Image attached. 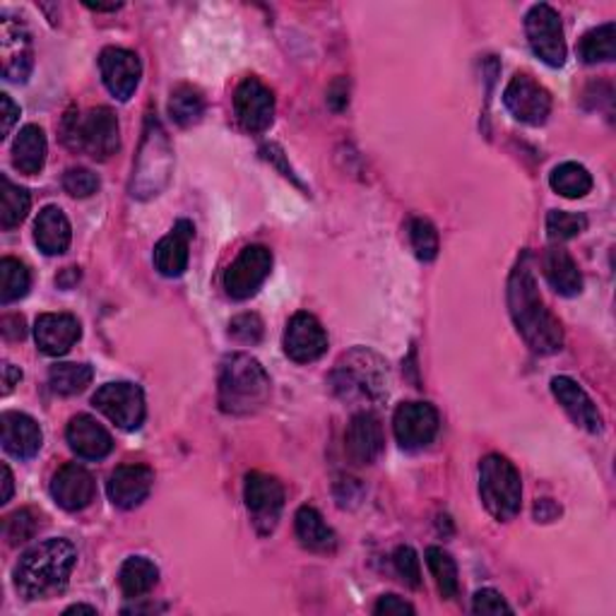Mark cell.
<instances>
[{
    "mask_svg": "<svg viewBox=\"0 0 616 616\" xmlns=\"http://www.w3.org/2000/svg\"><path fill=\"white\" fill-rule=\"evenodd\" d=\"M47 152H49L47 135H44L39 125L29 123L17 133V138L13 143V167L20 171V174L27 176L39 174L44 164H47Z\"/></svg>",
    "mask_w": 616,
    "mask_h": 616,
    "instance_id": "cell-29",
    "label": "cell"
},
{
    "mask_svg": "<svg viewBox=\"0 0 616 616\" xmlns=\"http://www.w3.org/2000/svg\"><path fill=\"white\" fill-rule=\"evenodd\" d=\"M155 486V472L147 465H121L109 475L107 494L111 504L123 510L138 508L150 496Z\"/></svg>",
    "mask_w": 616,
    "mask_h": 616,
    "instance_id": "cell-18",
    "label": "cell"
},
{
    "mask_svg": "<svg viewBox=\"0 0 616 616\" xmlns=\"http://www.w3.org/2000/svg\"><path fill=\"white\" fill-rule=\"evenodd\" d=\"M409 244L421 262H431L439 256V232L424 217H415L409 222Z\"/></svg>",
    "mask_w": 616,
    "mask_h": 616,
    "instance_id": "cell-40",
    "label": "cell"
},
{
    "mask_svg": "<svg viewBox=\"0 0 616 616\" xmlns=\"http://www.w3.org/2000/svg\"><path fill=\"white\" fill-rule=\"evenodd\" d=\"M99 71L109 93L119 101H128L140 85L143 63L138 59V53H133L128 49L109 47L99 56Z\"/></svg>",
    "mask_w": 616,
    "mask_h": 616,
    "instance_id": "cell-16",
    "label": "cell"
},
{
    "mask_svg": "<svg viewBox=\"0 0 616 616\" xmlns=\"http://www.w3.org/2000/svg\"><path fill=\"white\" fill-rule=\"evenodd\" d=\"M272 270V254L266 246H246L224 272V289L236 301L250 299Z\"/></svg>",
    "mask_w": 616,
    "mask_h": 616,
    "instance_id": "cell-11",
    "label": "cell"
},
{
    "mask_svg": "<svg viewBox=\"0 0 616 616\" xmlns=\"http://www.w3.org/2000/svg\"><path fill=\"white\" fill-rule=\"evenodd\" d=\"M393 564L397 576H401L409 588H421V564H419V556L412 550V546H397L395 554H393Z\"/></svg>",
    "mask_w": 616,
    "mask_h": 616,
    "instance_id": "cell-42",
    "label": "cell"
},
{
    "mask_svg": "<svg viewBox=\"0 0 616 616\" xmlns=\"http://www.w3.org/2000/svg\"><path fill=\"white\" fill-rule=\"evenodd\" d=\"M230 337L242 342V345H256L262 337V321L256 313H242L232 318L230 323Z\"/></svg>",
    "mask_w": 616,
    "mask_h": 616,
    "instance_id": "cell-43",
    "label": "cell"
},
{
    "mask_svg": "<svg viewBox=\"0 0 616 616\" xmlns=\"http://www.w3.org/2000/svg\"><path fill=\"white\" fill-rule=\"evenodd\" d=\"M67 275H71V278H79V272H77L75 268H67ZM56 282H59L61 287H65V289H71V287H73V280H71V282H65L63 278H59Z\"/></svg>",
    "mask_w": 616,
    "mask_h": 616,
    "instance_id": "cell-54",
    "label": "cell"
},
{
    "mask_svg": "<svg viewBox=\"0 0 616 616\" xmlns=\"http://www.w3.org/2000/svg\"><path fill=\"white\" fill-rule=\"evenodd\" d=\"M0 184H3V205H0V226H3L5 232L15 230L22 222L27 220L29 208H32V198H29V190L22 188L17 184H13L8 176L0 178Z\"/></svg>",
    "mask_w": 616,
    "mask_h": 616,
    "instance_id": "cell-35",
    "label": "cell"
},
{
    "mask_svg": "<svg viewBox=\"0 0 616 616\" xmlns=\"http://www.w3.org/2000/svg\"><path fill=\"white\" fill-rule=\"evenodd\" d=\"M558 513H562V508H558L552 498H542L540 504L534 506V518L540 522H552Z\"/></svg>",
    "mask_w": 616,
    "mask_h": 616,
    "instance_id": "cell-49",
    "label": "cell"
},
{
    "mask_svg": "<svg viewBox=\"0 0 616 616\" xmlns=\"http://www.w3.org/2000/svg\"><path fill=\"white\" fill-rule=\"evenodd\" d=\"M32 284V275L25 262L15 258L0 260V304L8 306L25 299Z\"/></svg>",
    "mask_w": 616,
    "mask_h": 616,
    "instance_id": "cell-37",
    "label": "cell"
},
{
    "mask_svg": "<svg viewBox=\"0 0 616 616\" xmlns=\"http://www.w3.org/2000/svg\"><path fill=\"white\" fill-rule=\"evenodd\" d=\"M10 498H13V472H10L8 465H3V496H0V504H8Z\"/></svg>",
    "mask_w": 616,
    "mask_h": 616,
    "instance_id": "cell-51",
    "label": "cell"
},
{
    "mask_svg": "<svg viewBox=\"0 0 616 616\" xmlns=\"http://www.w3.org/2000/svg\"><path fill=\"white\" fill-rule=\"evenodd\" d=\"M71 614H97L95 607H89V604H73V607H67L65 609V616H71Z\"/></svg>",
    "mask_w": 616,
    "mask_h": 616,
    "instance_id": "cell-53",
    "label": "cell"
},
{
    "mask_svg": "<svg viewBox=\"0 0 616 616\" xmlns=\"http://www.w3.org/2000/svg\"><path fill=\"white\" fill-rule=\"evenodd\" d=\"M542 272L550 287L562 296H578L583 292V275L576 266V260L564 248H550L542 256Z\"/></svg>",
    "mask_w": 616,
    "mask_h": 616,
    "instance_id": "cell-28",
    "label": "cell"
},
{
    "mask_svg": "<svg viewBox=\"0 0 616 616\" xmlns=\"http://www.w3.org/2000/svg\"><path fill=\"white\" fill-rule=\"evenodd\" d=\"M83 335L79 321L71 313H41L34 323V340L47 357H63Z\"/></svg>",
    "mask_w": 616,
    "mask_h": 616,
    "instance_id": "cell-20",
    "label": "cell"
},
{
    "mask_svg": "<svg viewBox=\"0 0 616 616\" xmlns=\"http://www.w3.org/2000/svg\"><path fill=\"white\" fill-rule=\"evenodd\" d=\"M193 224L188 220L176 222L162 242L155 246V268L164 278H181L188 270V246L193 238Z\"/></svg>",
    "mask_w": 616,
    "mask_h": 616,
    "instance_id": "cell-25",
    "label": "cell"
},
{
    "mask_svg": "<svg viewBox=\"0 0 616 616\" xmlns=\"http://www.w3.org/2000/svg\"><path fill=\"white\" fill-rule=\"evenodd\" d=\"M385 448V436L381 419L373 412H359L352 417L345 431V451L347 458L357 465H371L379 460Z\"/></svg>",
    "mask_w": 616,
    "mask_h": 616,
    "instance_id": "cell-19",
    "label": "cell"
},
{
    "mask_svg": "<svg viewBox=\"0 0 616 616\" xmlns=\"http://www.w3.org/2000/svg\"><path fill=\"white\" fill-rule=\"evenodd\" d=\"M171 164H174V152H171L167 131L162 128V123L150 116L145 125L140 155L135 159L133 167V181H131L133 198L147 200L159 196L162 188L169 184Z\"/></svg>",
    "mask_w": 616,
    "mask_h": 616,
    "instance_id": "cell-7",
    "label": "cell"
},
{
    "mask_svg": "<svg viewBox=\"0 0 616 616\" xmlns=\"http://www.w3.org/2000/svg\"><path fill=\"white\" fill-rule=\"evenodd\" d=\"M77 564L75 546L63 540H44L20 556L15 566V588L22 597L44 600L65 590Z\"/></svg>",
    "mask_w": 616,
    "mask_h": 616,
    "instance_id": "cell-2",
    "label": "cell"
},
{
    "mask_svg": "<svg viewBox=\"0 0 616 616\" xmlns=\"http://www.w3.org/2000/svg\"><path fill=\"white\" fill-rule=\"evenodd\" d=\"M588 230V217L564 210H552L546 214V236L554 244H564L568 238H576Z\"/></svg>",
    "mask_w": 616,
    "mask_h": 616,
    "instance_id": "cell-39",
    "label": "cell"
},
{
    "mask_svg": "<svg viewBox=\"0 0 616 616\" xmlns=\"http://www.w3.org/2000/svg\"><path fill=\"white\" fill-rule=\"evenodd\" d=\"M328 352V333L316 316L294 313L284 330V355L296 364L318 361Z\"/></svg>",
    "mask_w": 616,
    "mask_h": 616,
    "instance_id": "cell-15",
    "label": "cell"
},
{
    "mask_svg": "<svg viewBox=\"0 0 616 616\" xmlns=\"http://www.w3.org/2000/svg\"><path fill=\"white\" fill-rule=\"evenodd\" d=\"M205 113V97L190 85H178L169 99V116L178 123L181 128L196 125Z\"/></svg>",
    "mask_w": 616,
    "mask_h": 616,
    "instance_id": "cell-36",
    "label": "cell"
},
{
    "mask_svg": "<svg viewBox=\"0 0 616 616\" xmlns=\"http://www.w3.org/2000/svg\"><path fill=\"white\" fill-rule=\"evenodd\" d=\"M234 109L244 131L262 133L275 119V95L258 77H246L234 93Z\"/></svg>",
    "mask_w": 616,
    "mask_h": 616,
    "instance_id": "cell-14",
    "label": "cell"
},
{
    "mask_svg": "<svg viewBox=\"0 0 616 616\" xmlns=\"http://www.w3.org/2000/svg\"><path fill=\"white\" fill-rule=\"evenodd\" d=\"M508 311L520 337L534 355H556L564 347V328L544 306L534 280L530 254H522L508 278Z\"/></svg>",
    "mask_w": 616,
    "mask_h": 616,
    "instance_id": "cell-1",
    "label": "cell"
},
{
    "mask_svg": "<svg viewBox=\"0 0 616 616\" xmlns=\"http://www.w3.org/2000/svg\"><path fill=\"white\" fill-rule=\"evenodd\" d=\"M0 333H3L5 340H22L27 335L25 318L17 316V313L3 316V318H0Z\"/></svg>",
    "mask_w": 616,
    "mask_h": 616,
    "instance_id": "cell-47",
    "label": "cell"
},
{
    "mask_svg": "<svg viewBox=\"0 0 616 616\" xmlns=\"http://www.w3.org/2000/svg\"><path fill=\"white\" fill-rule=\"evenodd\" d=\"M95 369L89 364H56L49 371V385L56 395L73 397L93 383Z\"/></svg>",
    "mask_w": 616,
    "mask_h": 616,
    "instance_id": "cell-33",
    "label": "cell"
},
{
    "mask_svg": "<svg viewBox=\"0 0 616 616\" xmlns=\"http://www.w3.org/2000/svg\"><path fill=\"white\" fill-rule=\"evenodd\" d=\"M550 186L558 193V196H564L568 200H578L586 198L592 190V176L583 164L564 162L554 167L550 176Z\"/></svg>",
    "mask_w": 616,
    "mask_h": 616,
    "instance_id": "cell-32",
    "label": "cell"
},
{
    "mask_svg": "<svg viewBox=\"0 0 616 616\" xmlns=\"http://www.w3.org/2000/svg\"><path fill=\"white\" fill-rule=\"evenodd\" d=\"M3 427V448L17 460H32L41 451L44 433L37 421L22 412H5L0 417Z\"/></svg>",
    "mask_w": 616,
    "mask_h": 616,
    "instance_id": "cell-24",
    "label": "cell"
},
{
    "mask_svg": "<svg viewBox=\"0 0 616 616\" xmlns=\"http://www.w3.org/2000/svg\"><path fill=\"white\" fill-rule=\"evenodd\" d=\"M61 133L63 143L71 147L73 152L89 155L93 159H99V162H107L121 147L119 119L116 113L107 107L89 109L87 113L67 111Z\"/></svg>",
    "mask_w": 616,
    "mask_h": 616,
    "instance_id": "cell-4",
    "label": "cell"
},
{
    "mask_svg": "<svg viewBox=\"0 0 616 616\" xmlns=\"http://www.w3.org/2000/svg\"><path fill=\"white\" fill-rule=\"evenodd\" d=\"M22 381V371L17 367H13V364H3V395H8L13 387Z\"/></svg>",
    "mask_w": 616,
    "mask_h": 616,
    "instance_id": "cell-50",
    "label": "cell"
},
{
    "mask_svg": "<svg viewBox=\"0 0 616 616\" xmlns=\"http://www.w3.org/2000/svg\"><path fill=\"white\" fill-rule=\"evenodd\" d=\"M504 104L516 121L542 125L552 113V95L532 75L518 73L506 87Z\"/></svg>",
    "mask_w": 616,
    "mask_h": 616,
    "instance_id": "cell-12",
    "label": "cell"
},
{
    "mask_svg": "<svg viewBox=\"0 0 616 616\" xmlns=\"http://www.w3.org/2000/svg\"><path fill=\"white\" fill-rule=\"evenodd\" d=\"M552 393L556 403L564 407V412L574 419L580 429L590 433H600L604 429L597 405L592 403V397L580 387V383L568 379V375H556V379H552Z\"/></svg>",
    "mask_w": 616,
    "mask_h": 616,
    "instance_id": "cell-21",
    "label": "cell"
},
{
    "mask_svg": "<svg viewBox=\"0 0 616 616\" xmlns=\"http://www.w3.org/2000/svg\"><path fill=\"white\" fill-rule=\"evenodd\" d=\"M99 176L85 167H73L63 174V188L73 198H89L99 190Z\"/></svg>",
    "mask_w": 616,
    "mask_h": 616,
    "instance_id": "cell-41",
    "label": "cell"
},
{
    "mask_svg": "<svg viewBox=\"0 0 616 616\" xmlns=\"http://www.w3.org/2000/svg\"><path fill=\"white\" fill-rule=\"evenodd\" d=\"M427 566L431 570L433 580H436L441 597L443 600L458 597L460 580H458V564H455V558L446 550H441V546H429Z\"/></svg>",
    "mask_w": 616,
    "mask_h": 616,
    "instance_id": "cell-34",
    "label": "cell"
},
{
    "mask_svg": "<svg viewBox=\"0 0 616 616\" xmlns=\"http://www.w3.org/2000/svg\"><path fill=\"white\" fill-rule=\"evenodd\" d=\"M0 49H3V75L10 83H27L32 73V49H29V34L20 22L3 17L0 25Z\"/></svg>",
    "mask_w": 616,
    "mask_h": 616,
    "instance_id": "cell-22",
    "label": "cell"
},
{
    "mask_svg": "<svg viewBox=\"0 0 616 616\" xmlns=\"http://www.w3.org/2000/svg\"><path fill=\"white\" fill-rule=\"evenodd\" d=\"M89 10H95V13H116L121 10V3H111V5H101V3H85Z\"/></svg>",
    "mask_w": 616,
    "mask_h": 616,
    "instance_id": "cell-52",
    "label": "cell"
},
{
    "mask_svg": "<svg viewBox=\"0 0 616 616\" xmlns=\"http://www.w3.org/2000/svg\"><path fill=\"white\" fill-rule=\"evenodd\" d=\"M93 405L123 431L140 429L147 415L143 387L128 381L101 385L93 397Z\"/></svg>",
    "mask_w": 616,
    "mask_h": 616,
    "instance_id": "cell-8",
    "label": "cell"
},
{
    "mask_svg": "<svg viewBox=\"0 0 616 616\" xmlns=\"http://www.w3.org/2000/svg\"><path fill=\"white\" fill-rule=\"evenodd\" d=\"M479 498H482L489 516L496 518L498 522H508L520 513V472L504 455L492 453L479 463Z\"/></svg>",
    "mask_w": 616,
    "mask_h": 616,
    "instance_id": "cell-6",
    "label": "cell"
},
{
    "mask_svg": "<svg viewBox=\"0 0 616 616\" xmlns=\"http://www.w3.org/2000/svg\"><path fill=\"white\" fill-rule=\"evenodd\" d=\"M578 56H580V61L588 65L614 61V56H616V25L614 22H607V25L590 29L578 44Z\"/></svg>",
    "mask_w": 616,
    "mask_h": 616,
    "instance_id": "cell-31",
    "label": "cell"
},
{
    "mask_svg": "<svg viewBox=\"0 0 616 616\" xmlns=\"http://www.w3.org/2000/svg\"><path fill=\"white\" fill-rule=\"evenodd\" d=\"M0 107H3V138H8L10 131H13V125L20 119V107L13 99H10V95H0Z\"/></svg>",
    "mask_w": 616,
    "mask_h": 616,
    "instance_id": "cell-48",
    "label": "cell"
},
{
    "mask_svg": "<svg viewBox=\"0 0 616 616\" xmlns=\"http://www.w3.org/2000/svg\"><path fill=\"white\" fill-rule=\"evenodd\" d=\"M159 583V568L147 556L125 558L119 570V586L128 600H143Z\"/></svg>",
    "mask_w": 616,
    "mask_h": 616,
    "instance_id": "cell-30",
    "label": "cell"
},
{
    "mask_svg": "<svg viewBox=\"0 0 616 616\" xmlns=\"http://www.w3.org/2000/svg\"><path fill=\"white\" fill-rule=\"evenodd\" d=\"M373 614H379V616H405V614H409V616H412L415 607L397 595H383L379 602H375Z\"/></svg>",
    "mask_w": 616,
    "mask_h": 616,
    "instance_id": "cell-45",
    "label": "cell"
},
{
    "mask_svg": "<svg viewBox=\"0 0 616 616\" xmlns=\"http://www.w3.org/2000/svg\"><path fill=\"white\" fill-rule=\"evenodd\" d=\"M67 446L83 460H104L113 451L111 433L95 417L77 415L65 429Z\"/></svg>",
    "mask_w": 616,
    "mask_h": 616,
    "instance_id": "cell-23",
    "label": "cell"
},
{
    "mask_svg": "<svg viewBox=\"0 0 616 616\" xmlns=\"http://www.w3.org/2000/svg\"><path fill=\"white\" fill-rule=\"evenodd\" d=\"M95 492L97 484L93 472L77 463L63 465L51 479V496L63 510L77 513L87 508L95 501Z\"/></svg>",
    "mask_w": 616,
    "mask_h": 616,
    "instance_id": "cell-17",
    "label": "cell"
},
{
    "mask_svg": "<svg viewBox=\"0 0 616 616\" xmlns=\"http://www.w3.org/2000/svg\"><path fill=\"white\" fill-rule=\"evenodd\" d=\"M349 104V79L337 77L333 85L328 87V107L333 111H345Z\"/></svg>",
    "mask_w": 616,
    "mask_h": 616,
    "instance_id": "cell-46",
    "label": "cell"
},
{
    "mask_svg": "<svg viewBox=\"0 0 616 616\" xmlns=\"http://www.w3.org/2000/svg\"><path fill=\"white\" fill-rule=\"evenodd\" d=\"M472 612L475 614H510V604L501 597V592L492 590V588H484V590H477L475 597H472Z\"/></svg>",
    "mask_w": 616,
    "mask_h": 616,
    "instance_id": "cell-44",
    "label": "cell"
},
{
    "mask_svg": "<svg viewBox=\"0 0 616 616\" xmlns=\"http://www.w3.org/2000/svg\"><path fill=\"white\" fill-rule=\"evenodd\" d=\"M39 525H41V516L37 510L20 508L15 513H10V516L3 520V538L8 540L10 546L25 544V542L34 540V534H37Z\"/></svg>",
    "mask_w": 616,
    "mask_h": 616,
    "instance_id": "cell-38",
    "label": "cell"
},
{
    "mask_svg": "<svg viewBox=\"0 0 616 616\" xmlns=\"http://www.w3.org/2000/svg\"><path fill=\"white\" fill-rule=\"evenodd\" d=\"M294 530L301 546L313 554H333L337 550V534L313 506H301L294 516Z\"/></svg>",
    "mask_w": 616,
    "mask_h": 616,
    "instance_id": "cell-27",
    "label": "cell"
},
{
    "mask_svg": "<svg viewBox=\"0 0 616 616\" xmlns=\"http://www.w3.org/2000/svg\"><path fill=\"white\" fill-rule=\"evenodd\" d=\"M220 409L224 415L248 417L256 415L270 401V375L260 361L244 352L226 355L220 367Z\"/></svg>",
    "mask_w": 616,
    "mask_h": 616,
    "instance_id": "cell-3",
    "label": "cell"
},
{
    "mask_svg": "<svg viewBox=\"0 0 616 616\" xmlns=\"http://www.w3.org/2000/svg\"><path fill=\"white\" fill-rule=\"evenodd\" d=\"M73 230L71 222L61 208L49 205L44 208L34 222V242H37L39 250H44L47 256H63L67 246H71Z\"/></svg>",
    "mask_w": 616,
    "mask_h": 616,
    "instance_id": "cell-26",
    "label": "cell"
},
{
    "mask_svg": "<svg viewBox=\"0 0 616 616\" xmlns=\"http://www.w3.org/2000/svg\"><path fill=\"white\" fill-rule=\"evenodd\" d=\"M441 419L429 403H403L393 415V431L405 451L427 448L436 439Z\"/></svg>",
    "mask_w": 616,
    "mask_h": 616,
    "instance_id": "cell-13",
    "label": "cell"
},
{
    "mask_svg": "<svg viewBox=\"0 0 616 616\" xmlns=\"http://www.w3.org/2000/svg\"><path fill=\"white\" fill-rule=\"evenodd\" d=\"M244 501L258 534H270L278 528L284 508V489L275 477L248 472L244 484Z\"/></svg>",
    "mask_w": 616,
    "mask_h": 616,
    "instance_id": "cell-10",
    "label": "cell"
},
{
    "mask_svg": "<svg viewBox=\"0 0 616 616\" xmlns=\"http://www.w3.org/2000/svg\"><path fill=\"white\" fill-rule=\"evenodd\" d=\"M525 34L540 61L552 67H562L566 63L564 25L552 5L540 3L530 8V13L525 15Z\"/></svg>",
    "mask_w": 616,
    "mask_h": 616,
    "instance_id": "cell-9",
    "label": "cell"
},
{
    "mask_svg": "<svg viewBox=\"0 0 616 616\" xmlns=\"http://www.w3.org/2000/svg\"><path fill=\"white\" fill-rule=\"evenodd\" d=\"M330 383L342 401H383L387 395L385 361L373 352L357 347L342 355Z\"/></svg>",
    "mask_w": 616,
    "mask_h": 616,
    "instance_id": "cell-5",
    "label": "cell"
}]
</instances>
